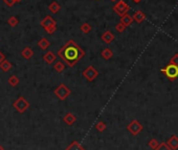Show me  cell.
Wrapping results in <instances>:
<instances>
[{"label":"cell","mask_w":178,"mask_h":150,"mask_svg":"<svg viewBox=\"0 0 178 150\" xmlns=\"http://www.w3.org/2000/svg\"><path fill=\"white\" fill-rule=\"evenodd\" d=\"M54 93L60 100H62L63 101V100H65L71 94V91H70V89L65 86L64 83H60L59 86L54 89Z\"/></svg>","instance_id":"3957f363"},{"label":"cell","mask_w":178,"mask_h":150,"mask_svg":"<svg viewBox=\"0 0 178 150\" xmlns=\"http://www.w3.org/2000/svg\"><path fill=\"white\" fill-rule=\"evenodd\" d=\"M160 71L166 75V77L171 81H175L176 78L178 77V66H175L173 64L167 65L165 68L160 69Z\"/></svg>","instance_id":"7a4b0ae2"},{"label":"cell","mask_w":178,"mask_h":150,"mask_svg":"<svg viewBox=\"0 0 178 150\" xmlns=\"http://www.w3.org/2000/svg\"><path fill=\"white\" fill-rule=\"evenodd\" d=\"M3 1H4V3L7 5H9V6H13V5L17 2L16 0H3Z\"/></svg>","instance_id":"4dcf8cb0"},{"label":"cell","mask_w":178,"mask_h":150,"mask_svg":"<svg viewBox=\"0 0 178 150\" xmlns=\"http://www.w3.org/2000/svg\"><path fill=\"white\" fill-rule=\"evenodd\" d=\"M125 29H126V26L123 24L122 22H119L115 25V30L117 32H124L125 31Z\"/></svg>","instance_id":"4316f807"},{"label":"cell","mask_w":178,"mask_h":150,"mask_svg":"<svg viewBox=\"0 0 178 150\" xmlns=\"http://www.w3.org/2000/svg\"><path fill=\"white\" fill-rule=\"evenodd\" d=\"M41 26L43 27L44 29L48 28V27L53 26V25H57V22L54 20L53 17H50V16H46V17L43 19L42 21H41Z\"/></svg>","instance_id":"ba28073f"},{"label":"cell","mask_w":178,"mask_h":150,"mask_svg":"<svg viewBox=\"0 0 178 150\" xmlns=\"http://www.w3.org/2000/svg\"><path fill=\"white\" fill-rule=\"evenodd\" d=\"M12 64L7 61V59H5L4 62H2L1 64H0V68H1L2 71H4V72H7V71H10L12 69Z\"/></svg>","instance_id":"ffe728a7"},{"label":"cell","mask_w":178,"mask_h":150,"mask_svg":"<svg viewBox=\"0 0 178 150\" xmlns=\"http://www.w3.org/2000/svg\"><path fill=\"white\" fill-rule=\"evenodd\" d=\"M16 1H17V2H21L22 0H16Z\"/></svg>","instance_id":"e575fe53"},{"label":"cell","mask_w":178,"mask_h":150,"mask_svg":"<svg viewBox=\"0 0 178 150\" xmlns=\"http://www.w3.org/2000/svg\"><path fill=\"white\" fill-rule=\"evenodd\" d=\"M65 150H85V148L82 146L81 143H79L78 141H73L66 147Z\"/></svg>","instance_id":"5bb4252c"},{"label":"cell","mask_w":178,"mask_h":150,"mask_svg":"<svg viewBox=\"0 0 178 150\" xmlns=\"http://www.w3.org/2000/svg\"><path fill=\"white\" fill-rule=\"evenodd\" d=\"M7 81H9V83H10L11 87H16L19 83V78L16 75H12L9 78V80H7Z\"/></svg>","instance_id":"cb8c5ba5"},{"label":"cell","mask_w":178,"mask_h":150,"mask_svg":"<svg viewBox=\"0 0 178 150\" xmlns=\"http://www.w3.org/2000/svg\"><path fill=\"white\" fill-rule=\"evenodd\" d=\"M127 129L131 132L132 136H137L141 132V130L144 129V126L141 124V122L138 120L134 119L127 125Z\"/></svg>","instance_id":"8992f818"},{"label":"cell","mask_w":178,"mask_h":150,"mask_svg":"<svg viewBox=\"0 0 178 150\" xmlns=\"http://www.w3.org/2000/svg\"><path fill=\"white\" fill-rule=\"evenodd\" d=\"M49 45H50V42L46 39V38H42L39 42H38V46H39V48H41L42 50H45V49H47L49 47Z\"/></svg>","instance_id":"ac0fdd59"},{"label":"cell","mask_w":178,"mask_h":150,"mask_svg":"<svg viewBox=\"0 0 178 150\" xmlns=\"http://www.w3.org/2000/svg\"><path fill=\"white\" fill-rule=\"evenodd\" d=\"M101 55H102V58H103L104 59L108 61V59H110L112 56H113V51H112L110 48H105V49H104V50L102 51Z\"/></svg>","instance_id":"e0dca14e"},{"label":"cell","mask_w":178,"mask_h":150,"mask_svg":"<svg viewBox=\"0 0 178 150\" xmlns=\"http://www.w3.org/2000/svg\"><path fill=\"white\" fill-rule=\"evenodd\" d=\"M167 144L172 150H177L178 149V137L176 135H173L171 138L167 141Z\"/></svg>","instance_id":"30bf717a"},{"label":"cell","mask_w":178,"mask_h":150,"mask_svg":"<svg viewBox=\"0 0 178 150\" xmlns=\"http://www.w3.org/2000/svg\"><path fill=\"white\" fill-rule=\"evenodd\" d=\"M56 30H57V25H53V26H50V27H48V28L45 29V31L49 34H54V31H56Z\"/></svg>","instance_id":"f546056e"},{"label":"cell","mask_w":178,"mask_h":150,"mask_svg":"<svg viewBox=\"0 0 178 150\" xmlns=\"http://www.w3.org/2000/svg\"><path fill=\"white\" fill-rule=\"evenodd\" d=\"M111 1H116V0H111Z\"/></svg>","instance_id":"d590c367"},{"label":"cell","mask_w":178,"mask_h":150,"mask_svg":"<svg viewBox=\"0 0 178 150\" xmlns=\"http://www.w3.org/2000/svg\"><path fill=\"white\" fill-rule=\"evenodd\" d=\"M114 39H115V35L112 34L110 30H106L102 34V41L106 44H110L111 42H113Z\"/></svg>","instance_id":"9c48e42d"},{"label":"cell","mask_w":178,"mask_h":150,"mask_svg":"<svg viewBox=\"0 0 178 150\" xmlns=\"http://www.w3.org/2000/svg\"><path fill=\"white\" fill-rule=\"evenodd\" d=\"M83 76L88 81H93L94 79H97L98 78V72L93 66H89L83 71Z\"/></svg>","instance_id":"52a82bcc"},{"label":"cell","mask_w":178,"mask_h":150,"mask_svg":"<svg viewBox=\"0 0 178 150\" xmlns=\"http://www.w3.org/2000/svg\"><path fill=\"white\" fill-rule=\"evenodd\" d=\"M63 121H64V123L67 125H72V124H75V122L76 121V117L75 116V114L67 113L66 115L63 117Z\"/></svg>","instance_id":"8fae6325"},{"label":"cell","mask_w":178,"mask_h":150,"mask_svg":"<svg viewBox=\"0 0 178 150\" xmlns=\"http://www.w3.org/2000/svg\"><path fill=\"white\" fill-rule=\"evenodd\" d=\"M21 55H22L25 59H29L33 58V55H34V51H33L32 48L25 47L22 50V52H21Z\"/></svg>","instance_id":"2e32d148"},{"label":"cell","mask_w":178,"mask_h":150,"mask_svg":"<svg viewBox=\"0 0 178 150\" xmlns=\"http://www.w3.org/2000/svg\"><path fill=\"white\" fill-rule=\"evenodd\" d=\"M18 19L16 18V17H14V16H12L9 20H7V23H9V25L10 26H12V27H14V26H16V25H18Z\"/></svg>","instance_id":"484cf974"},{"label":"cell","mask_w":178,"mask_h":150,"mask_svg":"<svg viewBox=\"0 0 178 150\" xmlns=\"http://www.w3.org/2000/svg\"><path fill=\"white\" fill-rule=\"evenodd\" d=\"M170 64H173L175 66H178V53H175L173 56H172L171 61H170Z\"/></svg>","instance_id":"f1b7e54d"},{"label":"cell","mask_w":178,"mask_h":150,"mask_svg":"<svg viewBox=\"0 0 178 150\" xmlns=\"http://www.w3.org/2000/svg\"><path fill=\"white\" fill-rule=\"evenodd\" d=\"M56 54H54V52H51V51H47L45 54H44V56H43V59H44V62L45 63H47V64H53V63L56 61Z\"/></svg>","instance_id":"4fadbf2b"},{"label":"cell","mask_w":178,"mask_h":150,"mask_svg":"<svg viewBox=\"0 0 178 150\" xmlns=\"http://www.w3.org/2000/svg\"><path fill=\"white\" fill-rule=\"evenodd\" d=\"M132 17H133V20L135 21V22L141 23V22H144L145 19H146V15H145V13L141 12V10H136Z\"/></svg>","instance_id":"7c38bea8"},{"label":"cell","mask_w":178,"mask_h":150,"mask_svg":"<svg viewBox=\"0 0 178 150\" xmlns=\"http://www.w3.org/2000/svg\"><path fill=\"white\" fill-rule=\"evenodd\" d=\"M159 142H158V140L157 139H151L149 142H148V146L150 147L151 149H153V150H155L156 148H157L158 146H159Z\"/></svg>","instance_id":"7402d4cb"},{"label":"cell","mask_w":178,"mask_h":150,"mask_svg":"<svg viewBox=\"0 0 178 150\" xmlns=\"http://www.w3.org/2000/svg\"><path fill=\"white\" fill-rule=\"evenodd\" d=\"M54 69L56 70L57 72L61 73L65 70V64L63 62H57L56 64H54Z\"/></svg>","instance_id":"44dd1931"},{"label":"cell","mask_w":178,"mask_h":150,"mask_svg":"<svg viewBox=\"0 0 178 150\" xmlns=\"http://www.w3.org/2000/svg\"><path fill=\"white\" fill-rule=\"evenodd\" d=\"M133 2H135V3H139V2L141 1V0H132Z\"/></svg>","instance_id":"d6a6232c"},{"label":"cell","mask_w":178,"mask_h":150,"mask_svg":"<svg viewBox=\"0 0 178 150\" xmlns=\"http://www.w3.org/2000/svg\"><path fill=\"white\" fill-rule=\"evenodd\" d=\"M155 150H172V149L170 148L169 145L167 144V142H166V143H160L159 146H158Z\"/></svg>","instance_id":"83f0119b"},{"label":"cell","mask_w":178,"mask_h":150,"mask_svg":"<svg viewBox=\"0 0 178 150\" xmlns=\"http://www.w3.org/2000/svg\"><path fill=\"white\" fill-rule=\"evenodd\" d=\"M120 22L124 24L126 27H128L129 25H131V23L133 22V17L132 16H130L129 14H126V15L120 17Z\"/></svg>","instance_id":"9a60e30c"},{"label":"cell","mask_w":178,"mask_h":150,"mask_svg":"<svg viewBox=\"0 0 178 150\" xmlns=\"http://www.w3.org/2000/svg\"><path fill=\"white\" fill-rule=\"evenodd\" d=\"M129 10H130V6L126 3L124 0H119V1H117L116 3L113 5L114 13L117 14V15L120 16V17L126 15V14H128Z\"/></svg>","instance_id":"277c9868"},{"label":"cell","mask_w":178,"mask_h":150,"mask_svg":"<svg viewBox=\"0 0 178 150\" xmlns=\"http://www.w3.org/2000/svg\"><path fill=\"white\" fill-rule=\"evenodd\" d=\"M0 150H4V148H3V147H2L1 145H0Z\"/></svg>","instance_id":"836d02e7"},{"label":"cell","mask_w":178,"mask_h":150,"mask_svg":"<svg viewBox=\"0 0 178 150\" xmlns=\"http://www.w3.org/2000/svg\"><path fill=\"white\" fill-rule=\"evenodd\" d=\"M29 105H31L29 102L27 101L24 97H19L13 104L14 107H15L18 113H20V114H23L24 111H26L27 108L29 107Z\"/></svg>","instance_id":"5b68a950"},{"label":"cell","mask_w":178,"mask_h":150,"mask_svg":"<svg viewBox=\"0 0 178 150\" xmlns=\"http://www.w3.org/2000/svg\"><path fill=\"white\" fill-rule=\"evenodd\" d=\"M106 128H107V125H106L105 123H104V122H102V121L98 122L97 125H95V129H97L98 132H105Z\"/></svg>","instance_id":"603a6c76"},{"label":"cell","mask_w":178,"mask_h":150,"mask_svg":"<svg viewBox=\"0 0 178 150\" xmlns=\"http://www.w3.org/2000/svg\"><path fill=\"white\" fill-rule=\"evenodd\" d=\"M81 31L83 34H88V32L91 31V25L89 23H83L81 25Z\"/></svg>","instance_id":"d4e9b609"},{"label":"cell","mask_w":178,"mask_h":150,"mask_svg":"<svg viewBox=\"0 0 178 150\" xmlns=\"http://www.w3.org/2000/svg\"><path fill=\"white\" fill-rule=\"evenodd\" d=\"M4 61H5V55L1 52V51H0V64H1L2 62H4Z\"/></svg>","instance_id":"1f68e13d"},{"label":"cell","mask_w":178,"mask_h":150,"mask_svg":"<svg viewBox=\"0 0 178 150\" xmlns=\"http://www.w3.org/2000/svg\"><path fill=\"white\" fill-rule=\"evenodd\" d=\"M48 9L53 14H57L60 10H61V6H60V4L58 3V2L54 1V2H51V3L49 4Z\"/></svg>","instance_id":"d6986e66"},{"label":"cell","mask_w":178,"mask_h":150,"mask_svg":"<svg viewBox=\"0 0 178 150\" xmlns=\"http://www.w3.org/2000/svg\"><path fill=\"white\" fill-rule=\"evenodd\" d=\"M58 55L68 67H73L84 58L85 51L73 40H69L58 51Z\"/></svg>","instance_id":"6da1fadb"}]
</instances>
